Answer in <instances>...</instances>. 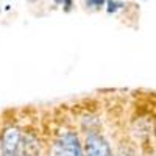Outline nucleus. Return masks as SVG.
<instances>
[{
  "instance_id": "39448f33",
  "label": "nucleus",
  "mask_w": 156,
  "mask_h": 156,
  "mask_svg": "<svg viewBox=\"0 0 156 156\" xmlns=\"http://www.w3.org/2000/svg\"><path fill=\"white\" fill-rule=\"evenodd\" d=\"M105 2L106 0H86V5L90 8H101L105 6Z\"/></svg>"
},
{
  "instance_id": "7ed1b4c3",
  "label": "nucleus",
  "mask_w": 156,
  "mask_h": 156,
  "mask_svg": "<svg viewBox=\"0 0 156 156\" xmlns=\"http://www.w3.org/2000/svg\"><path fill=\"white\" fill-rule=\"evenodd\" d=\"M86 156H114L108 140L98 133H89L86 137Z\"/></svg>"
},
{
  "instance_id": "f03ea898",
  "label": "nucleus",
  "mask_w": 156,
  "mask_h": 156,
  "mask_svg": "<svg viewBox=\"0 0 156 156\" xmlns=\"http://www.w3.org/2000/svg\"><path fill=\"white\" fill-rule=\"evenodd\" d=\"M55 156H84L78 136L73 133H64L56 140Z\"/></svg>"
},
{
  "instance_id": "0eeeda50",
  "label": "nucleus",
  "mask_w": 156,
  "mask_h": 156,
  "mask_svg": "<svg viewBox=\"0 0 156 156\" xmlns=\"http://www.w3.org/2000/svg\"><path fill=\"white\" fill-rule=\"evenodd\" d=\"M30 2H36V0H30Z\"/></svg>"
},
{
  "instance_id": "f257e3e1",
  "label": "nucleus",
  "mask_w": 156,
  "mask_h": 156,
  "mask_svg": "<svg viewBox=\"0 0 156 156\" xmlns=\"http://www.w3.org/2000/svg\"><path fill=\"white\" fill-rule=\"evenodd\" d=\"M31 144L27 142L17 128H8L2 137L3 156H30Z\"/></svg>"
},
{
  "instance_id": "20e7f679",
  "label": "nucleus",
  "mask_w": 156,
  "mask_h": 156,
  "mask_svg": "<svg viewBox=\"0 0 156 156\" xmlns=\"http://www.w3.org/2000/svg\"><path fill=\"white\" fill-rule=\"evenodd\" d=\"M105 3L108 5V8H106V11H108V12H115L117 9H120V8L123 6V3L115 2V0H106Z\"/></svg>"
},
{
  "instance_id": "423d86ee",
  "label": "nucleus",
  "mask_w": 156,
  "mask_h": 156,
  "mask_svg": "<svg viewBox=\"0 0 156 156\" xmlns=\"http://www.w3.org/2000/svg\"><path fill=\"white\" fill-rule=\"evenodd\" d=\"M62 2H64V0H55V3H56V5H62Z\"/></svg>"
}]
</instances>
